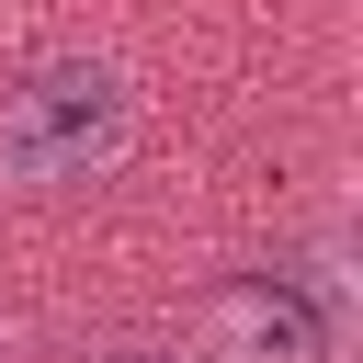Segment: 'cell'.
I'll use <instances>...</instances> for the list:
<instances>
[{
    "mask_svg": "<svg viewBox=\"0 0 363 363\" xmlns=\"http://www.w3.org/2000/svg\"><path fill=\"white\" fill-rule=\"evenodd\" d=\"M113 147H125V79L113 68H91V57H57V68H34L11 102H0V170L11 182H91V170H113Z\"/></svg>",
    "mask_w": 363,
    "mask_h": 363,
    "instance_id": "1",
    "label": "cell"
},
{
    "mask_svg": "<svg viewBox=\"0 0 363 363\" xmlns=\"http://www.w3.org/2000/svg\"><path fill=\"white\" fill-rule=\"evenodd\" d=\"M227 318H238V363H329V306L295 272H238Z\"/></svg>",
    "mask_w": 363,
    "mask_h": 363,
    "instance_id": "2",
    "label": "cell"
},
{
    "mask_svg": "<svg viewBox=\"0 0 363 363\" xmlns=\"http://www.w3.org/2000/svg\"><path fill=\"white\" fill-rule=\"evenodd\" d=\"M102 363H182V352H102Z\"/></svg>",
    "mask_w": 363,
    "mask_h": 363,
    "instance_id": "3",
    "label": "cell"
}]
</instances>
